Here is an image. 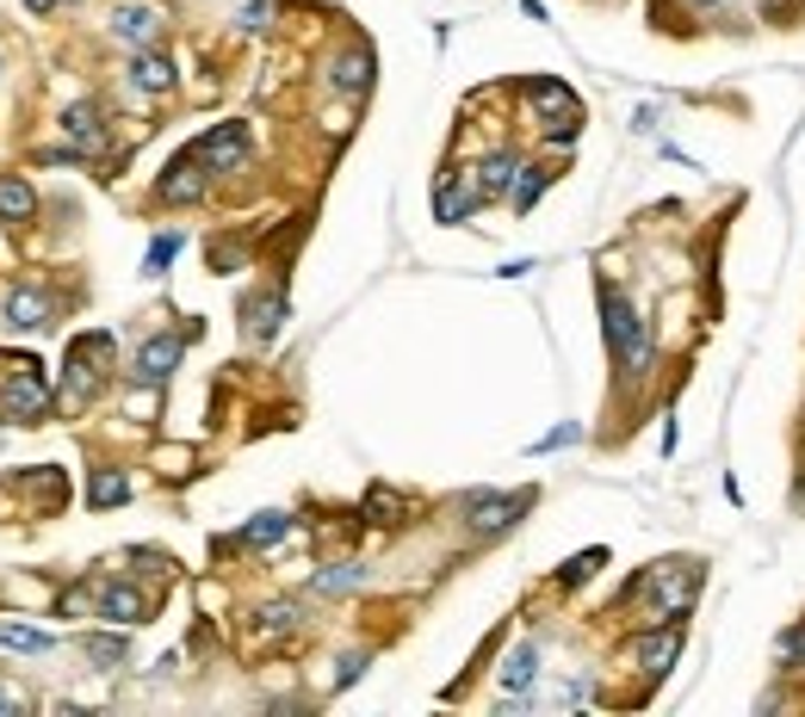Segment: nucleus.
I'll list each match as a JSON object with an SVG mask.
<instances>
[{
	"label": "nucleus",
	"instance_id": "1",
	"mask_svg": "<svg viewBox=\"0 0 805 717\" xmlns=\"http://www.w3.org/2000/svg\"><path fill=\"white\" fill-rule=\"evenodd\" d=\"M0 415H7L13 427H32V421H44V415H50V384H44V372H38L32 358L19 365V377L0 384Z\"/></svg>",
	"mask_w": 805,
	"mask_h": 717
},
{
	"label": "nucleus",
	"instance_id": "2",
	"mask_svg": "<svg viewBox=\"0 0 805 717\" xmlns=\"http://www.w3.org/2000/svg\"><path fill=\"white\" fill-rule=\"evenodd\" d=\"M533 507V495H490V489H477V495H465V520H472V532H484V538H496V532H508L515 520Z\"/></svg>",
	"mask_w": 805,
	"mask_h": 717
},
{
	"label": "nucleus",
	"instance_id": "3",
	"mask_svg": "<svg viewBox=\"0 0 805 717\" xmlns=\"http://www.w3.org/2000/svg\"><path fill=\"white\" fill-rule=\"evenodd\" d=\"M650 593H657V612H688V600L700 593V563H664L650 576Z\"/></svg>",
	"mask_w": 805,
	"mask_h": 717
},
{
	"label": "nucleus",
	"instance_id": "4",
	"mask_svg": "<svg viewBox=\"0 0 805 717\" xmlns=\"http://www.w3.org/2000/svg\"><path fill=\"white\" fill-rule=\"evenodd\" d=\"M192 156L205 161L211 173H230V168H242V161H248V130H242V125H218L211 137L192 142Z\"/></svg>",
	"mask_w": 805,
	"mask_h": 717
},
{
	"label": "nucleus",
	"instance_id": "5",
	"mask_svg": "<svg viewBox=\"0 0 805 717\" xmlns=\"http://www.w3.org/2000/svg\"><path fill=\"white\" fill-rule=\"evenodd\" d=\"M0 315H7V328H25V334H32V328H50L56 303H50L38 285H13V291H7V303H0Z\"/></svg>",
	"mask_w": 805,
	"mask_h": 717
},
{
	"label": "nucleus",
	"instance_id": "6",
	"mask_svg": "<svg viewBox=\"0 0 805 717\" xmlns=\"http://www.w3.org/2000/svg\"><path fill=\"white\" fill-rule=\"evenodd\" d=\"M199 168H205V161L192 156V149H187V156H174V168L161 173V199H168V204L205 199V173H199Z\"/></svg>",
	"mask_w": 805,
	"mask_h": 717
},
{
	"label": "nucleus",
	"instance_id": "7",
	"mask_svg": "<svg viewBox=\"0 0 805 717\" xmlns=\"http://www.w3.org/2000/svg\"><path fill=\"white\" fill-rule=\"evenodd\" d=\"M676 655H681V624H664V631H645L638 638V662H645L650 681H664L676 668Z\"/></svg>",
	"mask_w": 805,
	"mask_h": 717
},
{
	"label": "nucleus",
	"instance_id": "8",
	"mask_svg": "<svg viewBox=\"0 0 805 717\" xmlns=\"http://www.w3.org/2000/svg\"><path fill=\"white\" fill-rule=\"evenodd\" d=\"M477 204H484V186H458V173H441V192H434V217L441 223H465L477 211Z\"/></svg>",
	"mask_w": 805,
	"mask_h": 717
},
{
	"label": "nucleus",
	"instance_id": "9",
	"mask_svg": "<svg viewBox=\"0 0 805 717\" xmlns=\"http://www.w3.org/2000/svg\"><path fill=\"white\" fill-rule=\"evenodd\" d=\"M99 619H112V624H142V619H149V600H142L130 581H106V588H99Z\"/></svg>",
	"mask_w": 805,
	"mask_h": 717
},
{
	"label": "nucleus",
	"instance_id": "10",
	"mask_svg": "<svg viewBox=\"0 0 805 717\" xmlns=\"http://www.w3.org/2000/svg\"><path fill=\"white\" fill-rule=\"evenodd\" d=\"M156 32H161V13H149V7H118V13H112V38L130 44V50H149Z\"/></svg>",
	"mask_w": 805,
	"mask_h": 717
},
{
	"label": "nucleus",
	"instance_id": "11",
	"mask_svg": "<svg viewBox=\"0 0 805 717\" xmlns=\"http://www.w3.org/2000/svg\"><path fill=\"white\" fill-rule=\"evenodd\" d=\"M174 365H180V334H156V341H142V353H137V377H142V384H168Z\"/></svg>",
	"mask_w": 805,
	"mask_h": 717
},
{
	"label": "nucleus",
	"instance_id": "12",
	"mask_svg": "<svg viewBox=\"0 0 805 717\" xmlns=\"http://www.w3.org/2000/svg\"><path fill=\"white\" fill-rule=\"evenodd\" d=\"M601 322H607V346H614V358H619L632 346V334H638V315H632V303L614 291V285L601 291Z\"/></svg>",
	"mask_w": 805,
	"mask_h": 717
},
{
	"label": "nucleus",
	"instance_id": "13",
	"mask_svg": "<svg viewBox=\"0 0 805 717\" xmlns=\"http://www.w3.org/2000/svg\"><path fill=\"white\" fill-rule=\"evenodd\" d=\"M32 217H38L32 180H19V173H0V223H32Z\"/></svg>",
	"mask_w": 805,
	"mask_h": 717
},
{
	"label": "nucleus",
	"instance_id": "14",
	"mask_svg": "<svg viewBox=\"0 0 805 717\" xmlns=\"http://www.w3.org/2000/svg\"><path fill=\"white\" fill-rule=\"evenodd\" d=\"M329 81H335V87H341L348 99H360L366 87H372V50H348V56H335Z\"/></svg>",
	"mask_w": 805,
	"mask_h": 717
},
{
	"label": "nucleus",
	"instance_id": "15",
	"mask_svg": "<svg viewBox=\"0 0 805 717\" xmlns=\"http://www.w3.org/2000/svg\"><path fill=\"white\" fill-rule=\"evenodd\" d=\"M515 180H521V161L508 156V149H496V156L477 168V186H484V199H508V192H515Z\"/></svg>",
	"mask_w": 805,
	"mask_h": 717
},
{
	"label": "nucleus",
	"instance_id": "16",
	"mask_svg": "<svg viewBox=\"0 0 805 717\" xmlns=\"http://www.w3.org/2000/svg\"><path fill=\"white\" fill-rule=\"evenodd\" d=\"M130 81H137L142 94H168V87H174V63H168L161 50H137V63H130Z\"/></svg>",
	"mask_w": 805,
	"mask_h": 717
},
{
	"label": "nucleus",
	"instance_id": "17",
	"mask_svg": "<svg viewBox=\"0 0 805 717\" xmlns=\"http://www.w3.org/2000/svg\"><path fill=\"white\" fill-rule=\"evenodd\" d=\"M63 130L75 137V149H99V137H106V125H99V106H94V99L68 106L63 111Z\"/></svg>",
	"mask_w": 805,
	"mask_h": 717
},
{
	"label": "nucleus",
	"instance_id": "18",
	"mask_svg": "<svg viewBox=\"0 0 805 717\" xmlns=\"http://www.w3.org/2000/svg\"><path fill=\"white\" fill-rule=\"evenodd\" d=\"M292 532V514H279V507H267V514H254L248 526H242V545H254V550H273Z\"/></svg>",
	"mask_w": 805,
	"mask_h": 717
},
{
	"label": "nucleus",
	"instance_id": "19",
	"mask_svg": "<svg viewBox=\"0 0 805 717\" xmlns=\"http://www.w3.org/2000/svg\"><path fill=\"white\" fill-rule=\"evenodd\" d=\"M87 501H94L99 514H106V507H125V501H130V477H125V470H94Z\"/></svg>",
	"mask_w": 805,
	"mask_h": 717
},
{
	"label": "nucleus",
	"instance_id": "20",
	"mask_svg": "<svg viewBox=\"0 0 805 717\" xmlns=\"http://www.w3.org/2000/svg\"><path fill=\"white\" fill-rule=\"evenodd\" d=\"M285 322V297H254L248 303V341H273Z\"/></svg>",
	"mask_w": 805,
	"mask_h": 717
},
{
	"label": "nucleus",
	"instance_id": "21",
	"mask_svg": "<svg viewBox=\"0 0 805 717\" xmlns=\"http://www.w3.org/2000/svg\"><path fill=\"white\" fill-rule=\"evenodd\" d=\"M81 655L94 662V668H118L130 655V638H112V631H99V638H81Z\"/></svg>",
	"mask_w": 805,
	"mask_h": 717
},
{
	"label": "nucleus",
	"instance_id": "22",
	"mask_svg": "<svg viewBox=\"0 0 805 717\" xmlns=\"http://www.w3.org/2000/svg\"><path fill=\"white\" fill-rule=\"evenodd\" d=\"M310 588L316 593H353V588H366V569L360 563H335V569H316Z\"/></svg>",
	"mask_w": 805,
	"mask_h": 717
},
{
	"label": "nucleus",
	"instance_id": "23",
	"mask_svg": "<svg viewBox=\"0 0 805 717\" xmlns=\"http://www.w3.org/2000/svg\"><path fill=\"white\" fill-rule=\"evenodd\" d=\"M527 94H533L539 111H552V118H576V94H570V87H558V81H533Z\"/></svg>",
	"mask_w": 805,
	"mask_h": 717
},
{
	"label": "nucleus",
	"instance_id": "24",
	"mask_svg": "<svg viewBox=\"0 0 805 717\" xmlns=\"http://www.w3.org/2000/svg\"><path fill=\"white\" fill-rule=\"evenodd\" d=\"M533 674H539V650H533V643H527V650H515V655L502 662V686H508V693L533 686Z\"/></svg>",
	"mask_w": 805,
	"mask_h": 717
},
{
	"label": "nucleus",
	"instance_id": "25",
	"mask_svg": "<svg viewBox=\"0 0 805 717\" xmlns=\"http://www.w3.org/2000/svg\"><path fill=\"white\" fill-rule=\"evenodd\" d=\"M0 650L44 655V650H50V638H44V631H32V624H7V619H0Z\"/></svg>",
	"mask_w": 805,
	"mask_h": 717
},
{
	"label": "nucleus",
	"instance_id": "26",
	"mask_svg": "<svg viewBox=\"0 0 805 717\" xmlns=\"http://www.w3.org/2000/svg\"><path fill=\"white\" fill-rule=\"evenodd\" d=\"M366 514L379 520V526H403V501H396L391 489H372V495H366Z\"/></svg>",
	"mask_w": 805,
	"mask_h": 717
},
{
	"label": "nucleus",
	"instance_id": "27",
	"mask_svg": "<svg viewBox=\"0 0 805 717\" xmlns=\"http://www.w3.org/2000/svg\"><path fill=\"white\" fill-rule=\"evenodd\" d=\"M546 180H552V173L521 168V180H515V192H508V199H515V211H533V199H539V192H546Z\"/></svg>",
	"mask_w": 805,
	"mask_h": 717
},
{
	"label": "nucleus",
	"instance_id": "28",
	"mask_svg": "<svg viewBox=\"0 0 805 717\" xmlns=\"http://www.w3.org/2000/svg\"><path fill=\"white\" fill-rule=\"evenodd\" d=\"M601 563H607V550H583V557H570L564 569H558V581H564V588H576V581H589V576H595Z\"/></svg>",
	"mask_w": 805,
	"mask_h": 717
},
{
	"label": "nucleus",
	"instance_id": "29",
	"mask_svg": "<svg viewBox=\"0 0 805 717\" xmlns=\"http://www.w3.org/2000/svg\"><path fill=\"white\" fill-rule=\"evenodd\" d=\"M650 353H657V346H650V334L638 328V334H632V346L619 353V365H626L632 377H645V372H650Z\"/></svg>",
	"mask_w": 805,
	"mask_h": 717
},
{
	"label": "nucleus",
	"instance_id": "30",
	"mask_svg": "<svg viewBox=\"0 0 805 717\" xmlns=\"http://www.w3.org/2000/svg\"><path fill=\"white\" fill-rule=\"evenodd\" d=\"M261 631H298V600H273V607H261Z\"/></svg>",
	"mask_w": 805,
	"mask_h": 717
},
{
	"label": "nucleus",
	"instance_id": "31",
	"mask_svg": "<svg viewBox=\"0 0 805 717\" xmlns=\"http://www.w3.org/2000/svg\"><path fill=\"white\" fill-rule=\"evenodd\" d=\"M174 254H180V235H161L156 248H149V260H142V272H161V266L174 260Z\"/></svg>",
	"mask_w": 805,
	"mask_h": 717
},
{
	"label": "nucleus",
	"instance_id": "32",
	"mask_svg": "<svg viewBox=\"0 0 805 717\" xmlns=\"http://www.w3.org/2000/svg\"><path fill=\"white\" fill-rule=\"evenodd\" d=\"M570 439H576V427H552V434H546V439H539V452H558V446H570Z\"/></svg>",
	"mask_w": 805,
	"mask_h": 717
},
{
	"label": "nucleus",
	"instance_id": "33",
	"mask_svg": "<svg viewBox=\"0 0 805 717\" xmlns=\"http://www.w3.org/2000/svg\"><path fill=\"white\" fill-rule=\"evenodd\" d=\"M360 668H366V655H348V662H341V674H335V686H353V681H360Z\"/></svg>",
	"mask_w": 805,
	"mask_h": 717
},
{
	"label": "nucleus",
	"instance_id": "34",
	"mask_svg": "<svg viewBox=\"0 0 805 717\" xmlns=\"http://www.w3.org/2000/svg\"><path fill=\"white\" fill-rule=\"evenodd\" d=\"M7 711H19V693H0V717Z\"/></svg>",
	"mask_w": 805,
	"mask_h": 717
},
{
	"label": "nucleus",
	"instance_id": "35",
	"mask_svg": "<svg viewBox=\"0 0 805 717\" xmlns=\"http://www.w3.org/2000/svg\"><path fill=\"white\" fill-rule=\"evenodd\" d=\"M25 7H32V13H50V7H56V0H25Z\"/></svg>",
	"mask_w": 805,
	"mask_h": 717
},
{
	"label": "nucleus",
	"instance_id": "36",
	"mask_svg": "<svg viewBox=\"0 0 805 717\" xmlns=\"http://www.w3.org/2000/svg\"><path fill=\"white\" fill-rule=\"evenodd\" d=\"M700 7H725V0H700Z\"/></svg>",
	"mask_w": 805,
	"mask_h": 717
}]
</instances>
